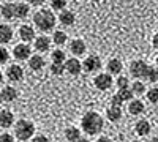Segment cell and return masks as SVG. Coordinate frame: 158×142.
Here are the masks:
<instances>
[{
  "label": "cell",
  "instance_id": "6da1fadb",
  "mask_svg": "<svg viewBox=\"0 0 158 142\" xmlns=\"http://www.w3.org/2000/svg\"><path fill=\"white\" fill-rule=\"evenodd\" d=\"M103 126H104V120L98 112L89 111L82 115V119H81V128L87 136L100 134L103 131Z\"/></svg>",
  "mask_w": 158,
  "mask_h": 142
},
{
  "label": "cell",
  "instance_id": "7a4b0ae2",
  "mask_svg": "<svg viewBox=\"0 0 158 142\" xmlns=\"http://www.w3.org/2000/svg\"><path fill=\"white\" fill-rule=\"evenodd\" d=\"M56 21H57V18L51 10H40L33 16L35 27L41 32H51L56 25Z\"/></svg>",
  "mask_w": 158,
  "mask_h": 142
},
{
  "label": "cell",
  "instance_id": "3957f363",
  "mask_svg": "<svg viewBox=\"0 0 158 142\" xmlns=\"http://www.w3.org/2000/svg\"><path fill=\"white\" fill-rule=\"evenodd\" d=\"M35 134V125L29 120H18L15 126V136L19 140H29Z\"/></svg>",
  "mask_w": 158,
  "mask_h": 142
},
{
  "label": "cell",
  "instance_id": "277c9868",
  "mask_svg": "<svg viewBox=\"0 0 158 142\" xmlns=\"http://www.w3.org/2000/svg\"><path fill=\"white\" fill-rule=\"evenodd\" d=\"M149 67L144 60H133L130 63V74L135 79H146L147 73H149Z\"/></svg>",
  "mask_w": 158,
  "mask_h": 142
},
{
  "label": "cell",
  "instance_id": "5b68a950",
  "mask_svg": "<svg viewBox=\"0 0 158 142\" xmlns=\"http://www.w3.org/2000/svg\"><path fill=\"white\" fill-rule=\"evenodd\" d=\"M94 85L98 90H101V92H106V90H109L114 85L112 74H109V73H100V74H97L95 79H94Z\"/></svg>",
  "mask_w": 158,
  "mask_h": 142
},
{
  "label": "cell",
  "instance_id": "8992f818",
  "mask_svg": "<svg viewBox=\"0 0 158 142\" xmlns=\"http://www.w3.org/2000/svg\"><path fill=\"white\" fill-rule=\"evenodd\" d=\"M101 67H103L101 59H100L98 55H95V54L89 55V57L84 60V63H82V70H84L85 73H97V71L101 70Z\"/></svg>",
  "mask_w": 158,
  "mask_h": 142
},
{
  "label": "cell",
  "instance_id": "52a82bcc",
  "mask_svg": "<svg viewBox=\"0 0 158 142\" xmlns=\"http://www.w3.org/2000/svg\"><path fill=\"white\" fill-rule=\"evenodd\" d=\"M6 77L11 81V82H19V81H22V77H24V70H22V67H19V65H11L8 70H6Z\"/></svg>",
  "mask_w": 158,
  "mask_h": 142
},
{
  "label": "cell",
  "instance_id": "ba28073f",
  "mask_svg": "<svg viewBox=\"0 0 158 142\" xmlns=\"http://www.w3.org/2000/svg\"><path fill=\"white\" fill-rule=\"evenodd\" d=\"M135 131H136V134H138V136H141V137L149 136V134H150V131H152L150 122H149V120H146V119L138 120V122H136V125H135Z\"/></svg>",
  "mask_w": 158,
  "mask_h": 142
},
{
  "label": "cell",
  "instance_id": "9c48e42d",
  "mask_svg": "<svg viewBox=\"0 0 158 142\" xmlns=\"http://www.w3.org/2000/svg\"><path fill=\"white\" fill-rule=\"evenodd\" d=\"M13 54L18 60H25L29 59L32 54V47H29V44H16L15 49H13Z\"/></svg>",
  "mask_w": 158,
  "mask_h": 142
},
{
  "label": "cell",
  "instance_id": "30bf717a",
  "mask_svg": "<svg viewBox=\"0 0 158 142\" xmlns=\"http://www.w3.org/2000/svg\"><path fill=\"white\" fill-rule=\"evenodd\" d=\"M65 70H67L71 76H77L82 70V63L77 59H68V60H65Z\"/></svg>",
  "mask_w": 158,
  "mask_h": 142
},
{
  "label": "cell",
  "instance_id": "8fae6325",
  "mask_svg": "<svg viewBox=\"0 0 158 142\" xmlns=\"http://www.w3.org/2000/svg\"><path fill=\"white\" fill-rule=\"evenodd\" d=\"M144 111H146V104H144L141 99L135 98V99H130L128 101V112L131 115H141Z\"/></svg>",
  "mask_w": 158,
  "mask_h": 142
},
{
  "label": "cell",
  "instance_id": "7c38bea8",
  "mask_svg": "<svg viewBox=\"0 0 158 142\" xmlns=\"http://www.w3.org/2000/svg\"><path fill=\"white\" fill-rule=\"evenodd\" d=\"M70 51L76 55V57H81L85 54V51H87V46L84 43V40H79V38H76V40H73L70 43Z\"/></svg>",
  "mask_w": 158,
  "mask_h": 142
},
{
  "label": "cell",
  "instance_id": "4fadbf2b",
  "mask_svg": "<svg viewBox=\"0 0 158 142\" xmlns=\"http://www.w3.org/2000/svg\"><path fill=\"white\" fill-rule=\"evenodd\" d=\"M59 21H60L62 25H65V27H71V25L76 22V16L70 10H62L60 16H59Z\"/></svg>",
  "mask_w": 158,
  "mask_h": 142
},
{
  "label": "cell",
  "instance_id": "5bb4252c",
  "mask_svg": "<svg viewBox=\"0 0 158 142\" xmlns=\"http://www.w3.org/2000/svg\"><path fill=\"white\" fill-rule=\"evenodd\" d=\"M13 40V29L8 24H0V44H8Z\"/></svg>",
  "mask_w": 158,
  "mask_h": 142
},
{
  "label": "cell",
  "instance_id": "9a60e30c",
  "mask_svg": "<svg viewBox=\"0 0 158 142\" xmlns=\"http://www.w3.org/2000/svg\"><path fill=\"white\" fill-rule=\"evenodd\" d=\"M106 68H108V73L109 74L118 76V74L122 73V70H123V63H122V60H118V59H111L108 62Z\"/></svg>",
  "mask_w": 158,
  "mask_h": 142
},
{
  "label": "cell",
  "instance_id": "2e32d148",
  "mask_svg": "<svg viewBox=\"0 0 158 142\" xmlns=\"http://www.w3.org/2000/svg\"><path fill=\"white\" fill-rule=\"evenodd\" d=\"M19 36H21L22 41L30 43L32 40H35V30H33V27H30V25H21Z\"/></svg>",
  "mask_w": 158,
  "mask_h": 142
},
{
  "label": "cell",
  "instance_id": "e0dca14e",
  "mask_svg": "<svg viewBox=\"0 0 158 142\" xmlns=\"http://www.w3.org/2000/svg\"><path fill=\"white\" fill-rule=\"evenodd\" d=\"M13 123H15V115H13V112L3 109L0 111V126L2 128H10Z\"/></svg>",
  "mask_w": 158,
  "mask_h": 142
},
{
  "label": "cell",
  "instance_id": "ac0fdd59",
  "mask_svg": "<svg viewBox=\"0 0 158 142\" xmlns=\"http://www.w3.org/2000/svg\"><path fill=\"white\" fill-rule=\"evenodd\" d=\"M106 117H108V120H111V122H118V120L122 119V108L111 104V106L108 108V111H106Z\"/></svg>",
  "mask_w": 158,
  "mask_h": 142
},
{
  "label": "cell",
  "instance_id": "d6986e66",
  "mask_svg": "<svg viewBox=\"0 0 158 142\" xmlns=\"http://www.w3.org/2000/svg\"><path fill=\"white\" fill-rule=\"evenodd\" d=\"M49 46H51V40L48 36H38V38H35V49L38 51V52H46V51L49 49Z\"/></svg>",
  "mask_w": 158,
  "mask_h": 142
},
{
  "label": "cell",
  "instance_id": "ffe728a7",
  "mask_svg": "<svg viewBox=\"0 0 158 142\" xmlns=\"http://www.w3.org/2000/svg\"><path fill=\"white\" fill-rule=\"evenodd\" d=\"M46 65V62L41 55H32L30 60H29V67L33 70V71H40V70H43Z\"/></svg>",
  "mask_w": 158,
  "mask_h": 142
},
{
  "label": "cell",
  "instance_id": "44dd1931",
  "mask_svg": "<svg viewBox=\"0 0 158 142\" xmlns=\"http://www.w3.org/2000/svg\"><path fill=\"white\" fill-rule=\"evenodd\" d=\"M131 87V92H133L136 96H141V95H144V93H146L147 92V87H146V84H144L141 79H136L133 84H130Z\"/></svg>",
  "mask_w": 158,
  "mask_h": 142
},
{
  "label": "cell",
  "instance_id": "7402d4cb",
  "mask_svg": "<svg viewBox=\"0 0 158 142\" xmlns=\"http://www.w3.org/2000/svg\"><path fill=\"white\" fill-rule=\"evenodd\" d=\"M2 96H3V101H8V103H11V101H15L16 98H18V90L15 88V87H5L3 90H2Z\"/></svg>",
  "mask_w": 158,
  "mask_h": 142
},
{
  "label": "cell",
  "instance_id": "603a6c76",
  "mask_svg": "<svg viewBox=\"0 0 158 142\" xmlns=\"http://www.w3.org/2000/svg\"><path fill=\"white\" fill-rule=\"evenodd\" d=\"M29 14V5L27 3H15V18L24 19Z\"/></svg>",
  "mask_w": 158,
  "mask_h": 142
},
{
  "label": "cell",
  "instance_id": "cb8c5ba5",
  "mask_svg": "<svg viewBox=\"0 0 158 142\" xmlns=\"http://www.w3.org/2000/svg\"><path fill=\"white\" fill-rule=\"evenodd\" d=\"M115 96L120 99L122 103H127V101H130L131 98L135 96V93L131 92V88H130V87H127V88H118V92L115 93Z\"/></svg>",
  "mask_w": 158,
  "mask_h": 142
},
{
  "label": "cell",
  "instance_id": "d4e9b609",
  "mask_svg": "<svg viewBox=\"0 0 158 142\" xmlns=\"http://www.w3.org/2000/svg\"><path fill=\"white\" fill-rule=\"evenodd\" d=\"M65 137H67V140L76 142V140L81 139V131H79L77 128H74V126H68L67 131H65Z\"/></svg>",
  "mask_w": 158,
  "mask_h": 142
},
{
  "label": "cell",
  "instance_id": "484cf974",
  "mask_svg": "<svg viewBox=\"0 0 158 142\" xmlns=\"http://www.w3.org/2000/svg\"><path fill=\"white\" fill-rule=\"evenodd\" d=\"M0 13L5 19H13L15 18V3H3L0 8Z\"/></svg>",
  "mask_w": 158,
  "mask_h": 142
},
{
  "label": "cell",
  "instance_id": "4316f807",
  "mask_svg": "<svg viewBox=\"0 0 158 142\" xmlns=\"http://www.w3.org/2000/svg\"><path fill=\"white\" fill-rule=\"evenodd\" d=\"M51 59H52V63H65L67 55H65V52L62 49H56L54 52L51 54Z\"/></svg>",
  "mask_w": 158,
  "mask_h": 142
},
{
  "label": "cell",
  "instance_id": "83f0119b",
  "mask_svg": "<svg viewBox=\"0 0 158 142\" xmlns=\"http://www.w3.org/2000/svg\"><path fill=\"white\" fill-rule=\"evenodd\" d=\"M52 41H54L57 46H62L67 43V33L62 32V30H57L54 32V35H52Z\"/></svg>",
  "mask_w": 158,
  "mask_h": 142
},
{
  "label": "cell",
  "instance_id": "f1b7e54d",
  "mask_svg": "<svg viewBox=\"0 0 158 142\" xmlns=\"http://www.w3.org/2000/svg\"><path fill=\"white\" fill-rule=\"evenodd\" d=\"M147 82H152V84H156L158 82V67H149V73H147V77H146Z\"/></svg>",
  "mask_w": 158,
  "mask_h": 142
},
{
  "label": "cell",
  "instance_id": "f546056e",
  "mask_svg": "<svg viewBox=\"0 0 158 142\" xmlns=\"http://www.w3.org/2000/svg\"><path fill=\"white\" fill-rule=\"evenodd\" d=\"M146 93H147V99L152 103V104H156V103H158V87L149 88Z\"/></svg>",
  "mask_w": 158,
  "mask_h": 142
},
{
  "label": "cell",
  "instance_id": "4dcf8cb0",
  "mask_svg": "<svg viewBox=\"0 0 158 142\" xmlns=\"http://www.w3.org/2000/svg\"><path fill=\"white\" fill-rule=\"evenodd\" d=\"M51 71L56 76H62L65 73V63H52L51 65Z\"/></svg>",
  "mask_w": 158,
  "mask_h": 142
},
{
  "label": "cell",
  "instance_id": "1f68e13d",
  "mask_svg": "<svg viewBox=\"0 0 158 142\" xmlns=\"http://www.w3.org/2000/svg\"><path fill=\"white\" fill-rule=\"evenodd\" d=\"M117 87L118 88H127V87H130V79L127 76H120L118 74L117 76Z\"/></svg>",
  "mask_w": 158,
  "mask_h": 142
},
{
  "label": "cell",
  "instance_id": "d6a6232c",
  "mask_svg": "<svg viewBox=\"0 0 158 142\" xmlns=\"http://www.w3.org/2000/svg\"><path fill=\"white\" fill-rule=\"evenodd\" d=\"M52 10H65L67 6V0H51Z\"/></svg>",
  "mask_w": 158,
  "mask_h": 142
},
{
  "label": "cell",
  "instance_id": "836d02e7",
  "mask_svg": "<svg viewBox=\"0 0 158 142\" xmlns=\"http://www.w3.org/2000/svg\"><path fill=\"white\" fill-rule=\"evenodd\" d=\"M8 59H10L8 51H6L5 47H0V65H2V63H6Z\"/></svg>",
  "mask_w": 158,
  "mask_h": 142
},
{
  "label": "cell",
  "instance_id": "e575fe53",
  "mask_svg": "<svg viewBox=\"0 0 158 142\" xmlns=\"http://www.w3.org/2000/svg\"><path fill=\"white\" fill-rule=\"evenodd\" d=\"M13 140H15V137H13L11 134H8V133L0 136V142H13Z\"/></svg>",
  "mask_w": 158,
  "mask_h": 142
},
{
  "label": "cell",
  "instance_id": "d590c367",
  "mask_svg": "<svg viewBox=\"0 0 158 142\" xmlns=\"http://www.w3.org/2000/svg\"><path fill=\"white\" fill-rule=\"evenodd\" d=\"M27 2H29L30 5H35V6H38V5H41V3H44L46 0H27Z\"/></svg>",
  "mask_w": 158,
  "mask_h": 142
},
{
  "label": "cell",
  "instance_id": "8d00e7d4",
  "mask_svg": "<svg viewBox=\"0 0 158 142\" xmlns=\"http://www.w3.org/2000/svg\"><path fill=\"white\" fill-rule=\"evenodd\" d=\"M152 44H153V47L155 49H158V32L153 35V40H152Z\"/></svg>",
  "mask_w": 158,
  "mask_h": 142
},
{
  "label": "cell",
  "instance_id": "74e56055",
  "mask_svg": "<svg viewBox=\"0 0 158 142\" xmlns=\"http://www.w3.org/2000/svg\"><path fill=\"white\" fill-rule=\"evenodd\" d=\"M33 140H35V142H41V140H43V142H48L49 139H48V137H44V136H41V137H35Z\"/></svg>",
  "mask_w": 158,
  "mask_h": 142
},
{
  "label": "cell",
  "instance_id": "f35d334b",
  "mask_svg": "<svg viewBox=\"0 0 158 142\" xmlns=\"http://www.w3.org/2000/svg\"><path fill=\"white\" fill-rule=\"evenodd\" d=\"M2 81H3V74H2V71H0V84H2Z\"/></svg>",
  "mask_w": 158,
  "mask_h": 142
},
{
  "label": "cell",
  "instance_id": "ab89813d",
  "mask_svg": "<svg viewBox=\"0 0 158 142\" xmlns=\"http://www.w3.org/2000/svg\"><path fill=\"white\" fill-rule=\"evenodd\" d=\"M2 101H3V96H2V92H0V104H2Z\"/></svg>",
  "mask_w": 158,
  "mask_h": 142
},
{
  "label": "cell",
  "instance_id": "60d3db41",
  "mask_svg": "<svg viewBox=\"0 0 158 142\" xmlns=\"http://www.w3.org/2000/svg\"><path fill=\"white\" fill-rule=\"evenodd\" d=\"M90 2H94V3H98V2H101V0H90Z\"/></svg>",
  "mask_w": 158,
  "mask_h": 142
},
{
  "label": "cell",
  "instance_id": "b9f144b4",
  "mask_svg": "<svg viewBox=\"0 0 158 142\" xmlns=\"http://www.w3.org/2000/svg\"><path fill=\"white\" fill-rule=\"evenodd\" d=\"M155 63H156V67H158V57H156V59H155Z\"/></svg>",
  "mask_w": 158,
  "mask_h": 142
}]
</instances>
